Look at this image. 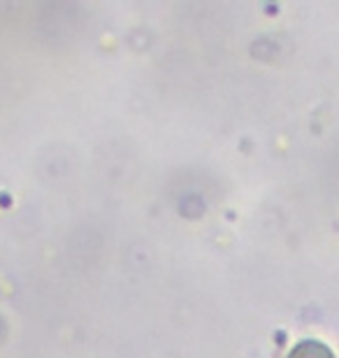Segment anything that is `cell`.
I'll return each instance as SVG.
<instances>
[{
	"label": "cell",
	"mask_w": 339,
	"mask_h": 358,
	"mask_svg": "<svg viewBox=\"0 0 339 358\" xmlns=\"http://www.w3.org/2000/svg\"><path fill=\"white\" fill-rule=\"evenodd\" d=\"M291 358H333L328 347L319 345V342H302L293 349Z\"/></svg>",
	"instance_id": "1"
}]
</instances>
